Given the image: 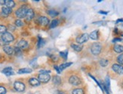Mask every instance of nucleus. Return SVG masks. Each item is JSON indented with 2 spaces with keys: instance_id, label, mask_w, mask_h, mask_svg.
Masks as SVG:
<instances>
[{
  "instance_id": "obj_29",
  "label": "nucleus",
  "mask_w": 123,
  "mask_h": 94,
  "mask_svg": "<svg viewBox=\"0 0 123 94\" xmlns=\"http://www.w3.org/2000/svg\"><path fill=\"white\" fill-rule=\"evenodd\" d=\"M117 61H118L119 63H120L121 65H123V54L117 57Z\"/></svg>"
},
{
  "instance_id": "obj_17",
  "label": "nucleus",
  "mask_w": 123,
  "mask_h": 94,
  "mask_svg": "<svg viewBox=\"0 0 123 94\" xmlns=\"http://www.w3.org/2000/svg\"><path fill=\"white\" fill-rule=\"evenodd\" d=\"M5 5L6 6V7L9 8H12L13 7H14L15 6V3L13 0H5Z\"/></svg>"
},
{
  "instance_id": "obj_5",
  "label": "nucleus",
  "mask_w": 123,
  "mask_h": 94,
  "mask_svg": "<svg viewBox=\"0 0 123 94\" xmlns=\"http://www.w3.org/2000/svg\"><path fill=\"white\" fill-rule=\"evenodd\" d=\"M14 87L17 91L18 92H23L25 90V85L24 83L20 81H16L14 83Z\"/></svg>"
},
{
  "instance_id": "obj_6",
  "label": "nucleus",
  "mask_w": 123,
  "mask_h": 94,
  "mask_svg": "<svg viewBox=\"0 0 123 94\" xmlns=\"http://www.w3.org/2000/svg\"><path fill=\"white\" fill-rule=\"evenodd\" d=\"M69 82L71 83L73 85H75V86H77L79 84L82 83L81 80H80V78H79L77 76H72L69 77Z\"/></svg>"
},
{
  "instance_id": "obj_20",
  "label": "nucleus",
  "mask_w": 123,
  "mask_h": 94,
  "mask_svg": "<svg viewBox=\"0 0 123 94\" xmlns=\"http://www.w3.org/2000/svg\"><path fill=\"white\" fill-rule=\"evenodd\" d=\"M114 50L116 53H122L123 52V46L119 44H116L114 46Z\"/></svg>"
},
{
  "instance_id": "obj_34",
  "label": "nucleus",
  "mask_w": 123,
  "mask_h": 94,
  "mask_svg": "<svg viewBox=\"0 0 123 94\" xmlns=\"http://www.w3.org/2000/svg\"><path fill=\"white\" fill-rule=\"evenodd\" d=\"M14 50L15 51V53L17 54H20V48H15Z\"/></svg>"
},
{
  "instance_id": "obj_22",
  "label": "nucleus",
  "mask_w": 123,
  "mask_h": 94,
  "mask_svg": "<svg viewBox=\"0 0 123 94\" xmlns=\"http://www.w3.org/2000/svg\"><path fill=\"white\" fill-rule=\"evenodd\" d=\"M72 64H73L72 62H65V63H63V64H62V65L60 66L59 69H60L61 71H62V70H63L64 69H66V68H67V67H69V66H70Z\"/></svg>"
},
{
  "instance_id": "obj_25",
  "label": "nucleus",
  "mask_w": 123,
  "mask_h": 94,
  "mask_svg": "<svg viewBox=\"0 0 123 94\" xmlns=\"http://www.w3.org/2000/svg\"><path fill=\"white\" fill-rule=\"evenodd\" d=\"M108 60H100V65L101 66H103V67H105V66H106L108 65Z\"/></svg>"
},
{
  "instance_id": "obj_11",
  "label": "nucleus",
  "mask_w": 123,
  "mask_h": 94,
  "mask_svg": "<svg viewBox=\"0 0 123 94\" xmlns=\"http://www.w3.org/2000/svg\"><path fill=\"white\" fill-rule=\"evenodd\" d=\"M18 48L20 49H25L28 47V43L27 41H26L25 40H21L18 42Z\"/></svg>"
},
{
  "instance_id": "obj_41",
  "label": "nucleus",
  "mask_w": 123,
  "mask_h": 94,
  "mask_svg": "<svg viewBox=\"0 0 123 94\" xmlns=\"http://www.w3.org/2000/svg\"><path fill=\"white\" fill-rule=\"evenodd\" d=\"M122 21H123V20H122V19H119V20L116 21V23H119V22H122Z\"/></svg>"
},
{
  "instance_id": "obj_27",
  "label": "nucleus",
  "mask_w": 123,
  "mask_h": 94,
  "mask_svg": "<svg viewBox=\"0 0 123 94\" xmlns=\"http://www.w3.org/2000/svg\"><path fill=\"white\" fill-rule=\"evenodd\" d=\"M7 31V28L5 27L3 25H0V34H4L6 33Z\"/></svg>"
},
{
  "instance_id": "obj_14",
  "label": "nucleus",
  "mask_w": 123,
  "mask_h": 94,
  "mask_svg": "<svg viewBox=\"0 0 123 94\" xmlns=\"http://www.w3.org/2000/svg\"><path fill=\"white\" fill-rule=\"evenodd\" d=\"M2 72L6 75H12L14 74V72L12 71V68H11V67L5 68V69H4L2 70Z\"/></svg>"
},
{
  "instance_id": "obj_35",
  "label": "nucleus",
  "mask_w": 123,
  "mask_h": 94,
  "mask_svg": "<svg viewBox=\"0 0 123 94\" xmlns=\"http://www.w3.org/2000/svg\"><path fill=\"white\" fill-rule=\"evenodd\" d=\"M94 23V24H98V25H105L106 23V22H103V21H100V22H95Z\"/></svg>"
},
{
  "instance_id": "obj_18",
  "label": "nucleus",
  "mask_w": 123,
  "mask_h": 94,
  "mask_svg": "<svg viewBox=\"0 0 123 94\" xmlns=\"http://www.w3.org/2000/svg\"><path fill=\"white\" fill-rule=\"evenodd\" d=\"M18 74H26V73H31L32 69L30 68H24V69H21L18 70Z\"/></svg>"
},
{
  "instance_id": "obj_9",
  "label": "nucleus",
  "mask_w": 123,
  "mask_h": 94,
  "mask_svg": "<svg viewBox=\"0 0 123 94\" xmlns=\"http://www.w3.org/2000/svg\"><path fill=\"white\" fill-rule=\"evenodd\" d=\"M34 17V11L33 9L31 8H29V10L27 11V12H26V19L27 20H31Z\"/></svg>"
},
{
  "instance_id": "obj_28",
  "label": "nucleus",
  "mask_w": 123,
  "mask_h": 94,
  "mask_svg": "<svg viewBox=\"0 0 123 94\" xmlns=\"http://www.w3.org/2000/svg\"><path fill=\"white\" fill-rule=\"evenodd\" d=\"M106 90H110V78L109 77L107 76L106 77V85H105Z\"/></svg>"
},
{
  "instance_id": "obj_4",
  "label": "nucleus",
  "mask_w": 123,
  "mask_h": 94,
  "mask_svg": "<svg viewBox=\"0 0 123 94\" xmlns=\"http://www.w3.org/2000/svg\"><path fill=\"white\" fill-rule=\"evenodd\" d=\"M88 38H89V35L87 33H84L81 35L78 36L76 38V41L79 44H83L85 42H86L88 40Z\"/></svg>"
},
{
  "instance_id": "obj_23",
  "label": "nucleus",
  "mask_w": 123,
  "mask_h": 94,
  "mask_svg": "<svg viewBox=\"0 0 123 94\" xmlns=\"http://www.w3.org/2000/svg\"><path fill=\"white\" fill-rule=\"evenodd\" d=\"M72 93H73V94H84V90L82 89L78 88V89H75V90H73Z\"/></svg>"
},
{
  "instance_id": "obj_39",
  "label": "nucleus",
  "mask_w": 123,
  "mask_h": 94,
  "mask_svg": "<svg viewBox=\"0 0 123 94\" xmlns=\"http://www.w3.org/2000/svg\"><path fill=\"white\" fill-rule=\"evenodd\" d=\"M122 41V39H113V42H115V41Z\"/></svg>"
},
{
  "instance_id": "obj_36",
  "label": "nucleus",
  "mask_w": 123,
  "mask_h": 94,
  "mask_svg": "<svg viewBox=\"0 0 123 94\" xmlns=\"http://www.w3.org/2000/svg\"><path fill=\"white\" fill-rule=\"evenodd\" d=\"M54 94H65V93H64L63 91H61V90H57L55 92Z\"/></svg>"
},
{
  "instance_id": "obj_38",
  "label": "nucleus",
  "mask_w": 123,
  "mask_h": 94,
  "mask_svg": "<svg viewBox=\"0 0 123 94\" xmlns=\"http://www.w3.org/2000/svg\"><path fill=\"white\" fill-rule=\"evenodd\" d=\"M100 14H108V11H99Z\"/></svg>"
},
{
  "instance_id": "obj_8",
  "label": "nucleus",
  "mask_w": 123,
  "mask_h": 94,
  "mask_svg": "<svg viewBox=\"0 0 123 94\" xmlns=\"http://www.w3.org/2000/svg\"><path fill=\"white\" fill-rule=\"evenodd\" d=\"M50 75L49 74H40L39 75V81L42 83H47L50 80Z\"/></svg>"
},
{
  "instance_id": "obj_31",
  "label": "nucleus",
  "mask_w": 123,
  "mask_h": 94,
  "mask_svg": "<svg viewBox=\"0 0 123 94\" xmlns=\"http://www.w3.org/2000/svg\"><path fill=\"white\" fill-rule=\"evenodd\" d=\"M15 25L17 26V27H22V26L24 25V23H23V22L21 21L20 20H17L15 21Z\"/></svg>"
},
{
  "instance_id": "obj_21",
  "label": "nucleus",
  "mask_w": 123,
  "mask_h": 94,
  "mask_svg": "<svg viewBox=\"0 0 123 94\" xmlns=\"http://www.w3.org/2000/svg\"><path fill=\"white\" fill-rule=\"evenodd\" d=\"M53 83H55L56 85H59L61 84V77L59 76H54L53 77Z\"/></svg>"
},
{
  "instance_id": "obj_13",
  "label": "nucleus",
  "mask_w": 123,
  "mask_h": 94,
  "mask_svg": "<svg viewBox=\"0 0 123 94\" xmlns=\"http://www.w3.org/2000/svg\"><path fill=\"white\" fill-rule=\"evenodd\" d=\"M12 13V8H9L8 7H3L2 9V14L4 15L5 17H7Z\"/></svg>"
},
{
  "instance_id": "obj_33",
  "label": "nucleus",
  "mask_w": 123,
  "mask_h": 94,
  "mask_svg": "<svg viewBox=\"0 0 123 94\" xmlns=\"http://www.w3.org/2000/svg\"><path fill=\"white\" fill-rule=\"evenodd\" d=\"M6 93V90L4 87L0 86V94H5Z\"/></svg>"
},
{
  "instance_id": "obj_12",
  "label": "nucleus",
  "mask_w": 123,
  "mask_h": 94,
  "mask_svg": "<svg viewBox=\"0 0 123 94\" xmlns=\"http://www.w3.org/2000/svg\"><path fill=\"white\" fill-rule=\"evenodd\" d=\"M3 50L8 55H12L14 52V49L12 48L11 46H8V45H5L3 47Z\"/></svg>"
},
{
  "instance_id": "obj_37",
  "label": "nucleus",
  "mask_w": 123,
  "mask_h": 94,
  "mask_svg": "<svg viewBox=\"0 0 123 94\" xmlns=\"http://www.w3.org/2000/svg\"><path fill=\"white\" fill-rule=\"evenodd\" d=\"M55 69L57 70V72L58 73H61V70L59 69V67H57V66H55Z\"/></svg>"
},
{
  "instance_id": "obj_3",
  "label": "nucleus",
  "mask_w": 123,
  "mask_h": 94,
  "mask_svg": "<svg viewBox=\"0 0 123 94\" xmlns=\"http://www.w3.org/2000/svg\"><path fill=\"white\" fill-rule=\"evenodd\" d=\"M2 41H4V42L8 43V42H11V41H14V36L12 34H11L10 33L6 32V33H4L2 35Z\"/></svg>"
},
{
  "instance_id": "obj_40",
  "label": "nucleus",
  "mask_w": 123,
  "mask_h": 94,
  "mask_svg": "<svg viewBox=\"0 0 123 94\" xmlns=\"http://www.w3.org/2000/svg\"><path fill=\"white\" fill-rule=\"evenodd\" d=\"M5 0H0V4L1 5H5Z\"/></svg>"
},
{
  "instance_id": "obj_26",
  "label": "nucleus",
  "mask_w": 123,
  "mask_h": 94,
  "mask_svg": "<svg viewBox=\"0 0 123 94\" xmlns=\"http://www.w3.org/2000/svg\"><path fill=\"white\" fill-rule=\"evenodd\" d=\"M58 20H52V22L51 23V26H50V28H55L56 27L57 24H58Z\"/></svg>"
},
{
  "instance_id": "obj_7",
  "label": "nucleus",
  "mask_w": 123,
  "mask_h": 94,
  "mask_svg": "<svg viewBox=\"0 0 123 94\" xmlns=\"http://www.w3.org/2000/svg\"><path fill=\"white\" fill-rule=\"evenodd\" d=\"M112 69H113V70L115 72H116L117 74H119V75L123 74V66L121 65L114 64V65H113V66H112Z\"/></svg>"
},
{
  "instance_id": "obj_19",
  "label": "nucleus",
  "mask_w": 123,
  "mask_h": 94,
  "mask_svg": "<svg viewBox=\"0 0 123 94\" xmlns=\"http://www.w3.org/2000/svg\"><path fill=\"white\" fill-rule=\"evenodd\" d=\"M90 38L93 40H97L98 39V31L95 30L94 32H92L90 35Z\"/></svg>"
},
{
  "instance_id": "obj_1",
  "label": "nucleus",
  "mask_w": 123,
  "mask_h": 94,
  "mask_svg": "<svg viewBox=\"0 0 123 94\" xmlns=\"http://www.w3.org/2000/svg\"><path fill=\"white\" fill-rule=\"evenodd\" d=\"M28 10H29V8L26 6H23V7L18 8L17 11H16L15 14H16V16L19 18H24L26 17V12H27Z\"/></svg>"
},
{
  "instance_id": "obj_16",
  "label": "nucleus",
  "mask_w": 123,
  "mask_h": 94,
  "mask_svg": "<svg viewBox=\"0 0 123 94\" xmlns=\"http://www.w3.org/2000/svg\"><path fill=\"white\" fill-rule=\"evenodd\" d=\"M71 47L73 48V50H75L77 52H79L81 51L83 48V46L81 45V44H71Z\"/></svg>"
},
{
  "instance_id": "obj_10",
  "label": "nucleus",
  "mask_w": 123,
  "mask_h": 94,
  "mask_svg": "<svg viewBox=\"0 0 123 94\" xmlns=\"http://www.w3.org/2000/svg\"><path fill=\"white\" fill-rule=\"evenodd\" d=\"M39 22L42 26H47L49 23V20L46 17H40L39 18Z\"/></svg>"
},
{
  "instance_id": "obj_15",
  "label": "nucleus",
  "mask_w": 123,
  "mask_h": 94,
  "mask_svg": "<svg viewBox=\"0 0 123 94\" xmlns=\"http://www.w3.org/2000/svg\"><path fill=\"white\" fill-rule=\"evenodd\" d=\"M29 83L32 86H39L40 85V81L39 80H37L36 78L34 77H32L30 79Z\"/></svg>"
},
{
  "instance_id": "obj_24",
  "label": "nucleus",
  "mask_w": 123,
  "mask_h": 94,
  "mask_svg": "<svg viewBox=\"0 0 123 94\" xmlns=\"http://www.w3.org/2000/svg\"><path fill=\"white\" fill-rule=\"evenodd\" d=\"M48 13H49L51 17H56L58 15V12L55 11V10H50V11H48Z\"/></svg>"
},
{
  "instance_id": "obj_32",
  "label": "nucleus",
  "mask_w": 123,
  "mask_h": 94,
  "mask_svg": "<svg viewBox=\"0 0 123 94\" xmlns=\"http://www.w3.org/2000/svg\"><path fill=\"white\" fill-rule=\"evenodd\" d=\"M60 55L63 57L64 59H67V50H66L65 52H61L60 53Z\"/></svg>"
},
{
  "instance_id": "obj_2",
  "label": "nucleus",
  "mask_w": 123,
  "mask_h": 94,
  "mask_svg": "<svg viewBox=\"0 0 123 94\" xmlns=\"http://www.w3.org/2000/svg\"><path fill=\"white\" fill-rule=\"evenodd\" d=\"M101 49H102V46L100 43H94L91 48V51L94 55H98L100 53Z\"/></svg>"
},
{
  "instance_id": "obj_30",
  "label": "nucleus",
  "mask_w": 123,
  "mask_h": 94,
  "mask_svg": "<svg viewBox=\"0 0 123 94\" xmlns=\"http://www.w3.org/2000/svg\"><path fill=\"white\" fill-rule=\"evenodd\" d=\"M44 44H45V41L42 39L39 38V42H38V47H39V48H41V47H42V46L44 45Z\"/></svg>"
}]
</instances>
